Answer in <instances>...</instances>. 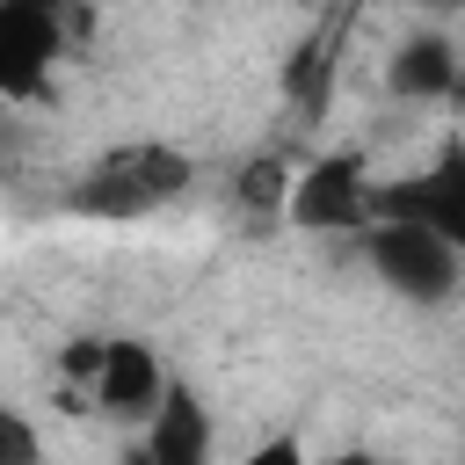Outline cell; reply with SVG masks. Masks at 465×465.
<instances>
[{
  "label": "cell",
  "instance_id": "277c9868",
  "mask_svg": "<svg viewBox=\"0 0 465 465\" xmlns=\"http://www.w3.org/2000/svg\"><path fill=\"white\" fill-rule=\"evenodd\" d=\"M378 218L429 225L436 240H450V247L465 254V138L443 145L421 174H407V182H378Z\"/></svg>",
  "mask_w": 465,
  "mask_h": 465
},
{
  "label": "cell",
  "instance_id": "52a82bcc",
  "mask_svg": "<svg viewBox=\"0 0 465 465\" xmlns=\"http://www.w3.org/2000/svg\"><path fill=\"white\" fill-rule=\"evenodd\" d=\"M167 392H174V385L160 378V356H153L138 334H116L109 356H102V378H94V407L116 414V421H153Z\"/></svg>",
  "mask_w": 465,
  "mask_h": 465
},
{
  "label": "cell",
  "instance_id": "5bb4252c",
  "mask_svg": "<svg viewBox=\"0 0 465 465\" xmlns=\"http://www.w3.org/2000/svg\"><path fill=\"white\" fill-rule=\"evenodd\" d=\"M116 465H153V450H145V443H131V450H124Z\"/></svg>",
  "mask_w": 465,
  "mask_h": 465
},
{
  "label": "cell",
  "instance_id": "5b68a950",
  "mask_svg": "<svg viewBox=\"0 0 465 465\" xmlns=\"http://www.w3.org/2000/svg\"><path fill=\"white\" fill-rule=\"evenodd\" d=\"M65 58V22L51 0H7L0 7V94L22 102L51 80V65Z\"/></svg>",
  "mask_w": 465,
  "mask_h": 465
},
{
  "label": "cell",
  "instance_id": "9a60e30c",
  "mask_svg": "<svg viewBox=\"0 0 465 465\" xmlns=\"http://www.w3.org/2000/svg\"><path fill=\"white\" fill-rule=\"evenodd\" d=\"M334 465H378V458H363V450H349V458H334Z\"/></svg>",
  "mask_w": 465,
  "mask_h": 465
},
{
  "label": "cell",
  "instance_id": "3957f363",
  "mask_svg": "<svg viewBox=\"0 0 465 465\" xmlns=\"http://www.w3.org/2000/svg\"><path fill=\"white\" fill-rule=\"evenodd\" d=\"M291 225L298 232H371L378 225V182H371L363 153H320L312 167H298Z\"/></svg>",
  "mask_w": 465,
  "mask_h": 465
},
{
  "label": "cell",
  "instance_id": "30bf717a",
  "mask_svg": "<svg viewBox=\"0 0 465 465\" xmlns=\"http://www.w3.org/2000/svg\"><path fill=\"white\" fill-rule=\"evenodd\" d=\"M232 196L247 218H291V196H298V174H291V153L262 145L240 174H232Z\"/></svg>",
  "mask_w": 465,
  "mask_h": 465
},
{
  "label": "cell",
  "instance_id": "7c38bea8",
  "mask_svg": "<svg viewBox=\"0 0 465 465\" xmlns=\"http://www.w3.org/2000/svg\"><path fill=\"white\" fill-rule=\"evenodd\" d=\"M102 356H109V341L80 334V341H65V349H58V371H65V378H87V385H94V378H102Z\"/></svg>",
  "mask_w": 465,
  "mask_h": 465
},
{
  "label": "cell",
  "instance_id": "8992f818",
  "mask_svg": "<svg viewBox=\"0 0 465 465\" xmlns=\"http://www.w3.org/2000/svg\"><path fill=\"white\" fill-rule=\"evenodd\" d=\"M349 29H356V15L349 7H327L298 44H291V58H283V102L312 124V116H327V102H334V80H341V51H349Z\"/></svg>",
  "mask_w": 465,
  "mask_h": 465
},
{
  "label": "cell",
  "instance_id": "6da1fadb",
  "mask_svg": "<svg viewBox=\"0 0 465 465\" xmlns=\"http://www.w3.org/2000/svg\"><path fill=\"white\" fill-rule=\"evenodd\" d=\"M189 189V153L182 145H160V138H131V145H109L80 182H73V211L80 218H102V225H116V218H145V211H160V203H174Z\"/></svg>",
  "mask_w": 465,
  "mask_h": 465
},
{
  "label": "cell",
  "instance_id": "2e32d148",
  "mask_svg": "<svg viewBox=\"0 0 465 465\" xmlns=\"http://www.w3.org/2000/svg\"><path fill=\"white\" fill-rule=\"evenodd\" d=\"M450 109H458V116H465V80H458V94H450Z\"/></svg>",
  "mask_w": 465,
  "mask_h": 465
},
{
  "label": "cell",
  "instance_id": "ba28073f",
  "mask_svg": "<svg viewBox=\"0 0 465 465\" xmlns=\"http://www.w3.org/2000/svg\"><path fill=\"white\" fill-rule=\"evenodd\" d=\"M458 80H465V58H458V44H450L443 29H414V36L385 58V87H392L400 102H450Z\"/></svg>",
  "mask_w": 465,
  "mask_h": 465
},
{
  "label": "cell",
  "instance_id": "9c48e42d",
  "mask_svg": "<svg viewBox=\"0 0 465 465\" xmlns=\"http://www.w3.org/2000/svg\"><path fill=\"white\" fill-rule=\"evenodd\" d=\"M145 450H153V465H211V414L189 385H174L160 400V414L145 421Z\"/></svg>",
  "mask_w": 465,
  "mask_h": 465
},
{
  "label": "cell",
  "instance_id": "7a4b0ae2",
  "mask_svg": "<svg viewBox=\"0 0 465 465\" xmlns=\"http://www.w3.org/2000/svg\"><path fill=\"white\" fill-rule=\"evenodd\" d=\"M363 262L378 269L385 291H400L414 305H443L465 283V254L450 240H436L429 225H400V218H378L363 232Z\"/></svg>",
  "mask_w": 465,
  "mask_h": 465
},
{
  "label": "cell",
  "instance_id": "8fae6325",
  "mask_svg": "<svg viewBox=\"0 0 465 465\" xmlns=\"http://www.w3.org/2000/svg\"><path fill=\"white\" fill-rule=\"evenodd\" d=\"M0 465H44V443L22 407H0Z\"/></svg>",
  "mask_w": 465,
  "mask_h": 465
},
{
  "label": "cell",
  "instance_id": "4fadbf2b",
  "mask_svg": "<svg viewBox=\"0 0 465 465\" xmlns=\"http://www.w3.org/2000/svg\"><path fill=\"white\" fill-rule=\"evenodd\" d=\"M247 465H312V458H305V443H298V436H269V443H254V450H247Z\"/></svg>",
  "mask_w": 465,
  "mask_h": 465
}]
</instances>
